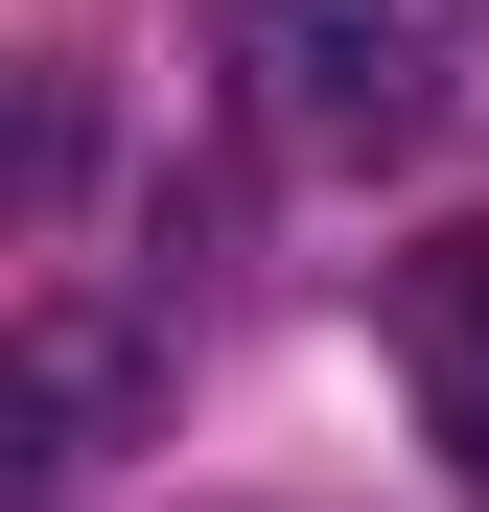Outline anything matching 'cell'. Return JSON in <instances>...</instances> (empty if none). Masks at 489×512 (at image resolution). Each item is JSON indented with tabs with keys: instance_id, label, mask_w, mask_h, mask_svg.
I'll return each instance as SVG.
<instances>
[{
	"instance_id": "1",
	"label": "cell",
	"mask_w": 489,
	"mask_h": 512,
	"mask_svg": "<svg viewBox=\"0 0 489 512\" xmlns=\"http://www.w3.org/2000/svg\"><path fill=\"white\" fill-rule=\"evenodd\" d=\"M233 47L280 70V117L326 163H396V140L443 117V24H420V0H233Z\"/></svg>"
},
{
	"instance_id": "2",
	"label": "cell",
	"mask_w": 489,
	"mask_h": 512,
	"mask_svg": "<svg viewBox=\"0 0 489 512\" xmlns=\"http://www.w3.org/2000/svg\"><path fill=\"white\" fill-rule=\"evenodd\" d=\"M373 326H396V373H420V443L489 489V210L396 256V303H373Z\"/></svg>"
},
{
	"instance_id": "3",
	"label": "cell",
	"mask_w": 489,
	"mask_h": 512,
	"mask_svg": "<svg viewBox=\"0 0 489 512\" xmlns=\"http://www.w3.org/2000/svg\"><path fill=\"white\" fill-rule=\"evenodd\" d=\"M117 419H140V350H117L94 303H47V326H24V489L70 512V489L117 466Z\"/></svg>"
}]
</instances>
